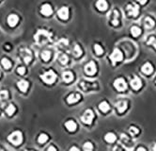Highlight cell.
Masks as SVG:
<instances>
[{"label":"cell","mask_w":156,"mask_h":151,"mask_svg":"<svg viewBox=\"0 0 156 151\" xmlns=\"http://www.w3.org/2000/svg\"><path fill=\"white\" fill-rule=\"evenodd\" d=\"M79 87L81 88L82 91L84 92H90V91H95L99 88V84L97 81L90 80V79H83L79 82Z\"/></svg>","instance_id":"6da1fadb"},{"label":"cell","mask_w":156,"mask_h":151,"mask_svg":"<svg viewBox=\"0 0 156 151\" xmlns=\"http://www.w3.org/2000/svg\"><path fill=\"white\" fill-rule=\"evenodd\" d=\"M35 40L38 44L43 45L51 40V34L48 31H46V30L39 29V31L37 32V34L35 35Z\"/></svg>","instance_id":"7a4b0ae2"},{"label":"cell","mask_w":156,"mask_h":151,"mask_svg":"<svg viewBox=\"0 0 156 151\" xmlns=\"http://www.w3.org/2000/svg\"><path fill=\"white\" fill-rule=\"evenodd\" d=\"M9 141L11 142V144H15V146H18L23 142V135L21 131H14L12 132L11 135H9L8 137Z\"/></svg>","instance_id":"3957f363"},{"label":"cell","mask_w":156,"mask_h":151,"mask_svg":"<svg viewBox=\"0 0 156 151\" xmlns=\"http://www.w3.org/2000/svg\"><path fill=\"white\" fill-rule=\"evenodd\" d=\"M41 78L45 83H47V84H52V83H54L55 80H56L57 76H56V74L54 73V71L50 70V71H47L46 73H44L43 75H41Z\"/></svg>","instance_id":"277c9868"},{"label":"cell","mask_w":156,"mask_h":151,"mask_svg":"<svg viewBox=\"0 0 156 151\" xmlns=\"http://www.w3.org/2000/svg\"><path fill=\"white\" fill-rule=\"evenodd\" d=\"M93 118H94V113H93L92 110H87L84 112V114L82 115L81 120L85 123V124L90 125L91 123H92V121H93Z\"/></svg>","instance_id":"5b68a950"},{"label":"cell","mask_w":156,"mask_h":151,"mask_svg":"<svg viewBox=\"0 0 156 151\" xmlns=\"http://www.w3.org/2000/svg\"><path fill=\"white\" fill-rule=\"evenodd\" d=\"M122 58H123V56H122L121 51L118 48H115L113 53L110 55V60L112 61V63L114 64L116 63H118V61H120L122 60Z\"/></svg>","instance_id":"8992f818"},{"label":"cell","mask_w":156,"mask_h":151,"mask_svg":"<svg viewBox=\"0 0 156 151\" xmlns=\"http://www.w3.org/2000/svg\"><path fill=\"white\" fill-rule=\"evenodd\" d=\"M120 141H121L122 144H123L125 147H127L128 149H131L134 146V142L131 140L126 134L120 135Z\"/></svg>","instance_id":"52a82bcc"},{"label":"cell","mask_w":156,"mask_h":151,"mask_svg":"<svg viewBox=\"0 0 156 151\" xmlns=\"http://www.w3.org/2000/svg\"><path fill=\"white\" fill-rule=\"evenodd\" d=\"M114 86L118 91H124L125 89L127 88L126 82H125L124 79L121 78L116 79V80L114 81Z\"/></svg>","instance_id":"ba28073f"},{"label":"cell","mask_w":156,"mask_h":151,"mask_svg":"<svg viewBox=\"0 0 156 151\" xmlns=\"http://www.w3.org/2000/svg\"><path fill=\"white\" fill-rule=\"evenodd\" d=\"M127 11L129 15L133 17H136L137 15H138V12H139V10H138V6L136 5V4H130L127 6Z\"/></svg>","instance_id":"9c48e42d"},{"label":"cell","mask_w":156,"mask_h":151,"mask_svg":"<svg viewBox=\"0 0 156 151\" xmlns=\"http://www.w3.org/2000/svg\"><path fill=\"white\" fill-rule=\"evenodd\" d=\"M21 55H22L23 60L26 63H29L30 61H31L32 55H31V52H30L29 49H26V48L22 49V51H21Z\"/></svg>","instance_id":"30bf717a"},{"label":"cell","mask_w":156,"mask_h":151,"mask_svg":"<svg viewBox=\"0 0 156 151\" xmlns=\"http://www.w3.org/2000/svg\"><path fill=\"white\" fill-rule=\"evenodd\" d=\"M96 64L93 63V61H90V63H88L87 65L85 66V72L86 74H88V75H94V74L96 73Z\"/></svg>","instance_id":"8fae6325"},{"label":"cell","mask_w":156,"mask_h":151,"mask_svg":"<svg viewBox=\"0 0 156 151\" xmlns=\"http://www.w3.org/2000/svg\"><path fill=\"white\" fill-rule=\"evenodd\" d=\"M57 14H59V16L60 19L67 20V19H68V17H69V10H68V8L62 7L59 11V12H57Z\"/></svg>","instance_id":"7c38bea8"},{"label":"cell","mask_w":156,"mask_h":151,"mask_svg":"<svg viewBox=\"0 0 156 151\" xmlns=\"http://www.w3.org/2000/svg\"><path fill=\"white\" fill-rule=\"evenodd\" d=\"M142 85V82H141V79L137 76H134V78L131 80V86L132 88L134 89V90H138V89L141 87Z\"/></svg>","instance_id":"4fadbf2b"},{"label":"cell","mask_w":156,"mask_h":151,"mask_svg":"<svg viewBox=\"0 0 156 151\" xmlns=\"http://www.w3.org/2000/svg\"><path fill=\"white\" fill-rule=\"evenodd\" d=\"M41 12L45 16H48V15H51L52 12H53V10H52V7L49 4H44L41 6Z\"/></svg>","instance_id":"5bb4252c"},{"label":"cell","mask_w":156,"mask_h":151,"mask_svg":"<svg viewBox=\"0 0 156 151\" xmlns=\"http://www.w3.org/2000/svg\"><path fill=\"white\" fill-rule=\"evenodd\" d=\"M18 21H19V17H18L16 14L9 15V17H8V24L10 25L11 27L16 26V24L18 23Z\"/></svg>","instance_id":"9a60e30c"},{"label":"cell","mask_w":156,"mask_h":151,"mask_svg":"<svg viewBox=\"0 0 156 151\" xmlns=\"http://www.w3.org/2000/svg\"><path fill=\"white\" fill-rule=\"evenodd\" d=\"M80 97L81 96L79 94H75V93L71 94L68 96V98H67V102H68L69 104H73V103L77 102V101L80 99Z\"/></svg>","instance_id":"2e32d148"},{"label":"cell","mask_w":156,"mask_h":151,"mask_svg":"<svg viewBox=\"0 0 156 151\" xmlns=\"http://www.w3.org/2000/svg\"><path fill=\"white\" fill-rule=\"evenodd\" d=\"M111 23L113 26H118L120 24V21H118V17H120V14H118V11L117 10H114L111 14Z\"/></svg>","instance_id":"e0dca14e"},{"label":"cell","mask_w":156,"mask_h":151,"mask_svg":"<svg viewBox=\"0 0 156 151\" xmlns=\"http://www.w3.org/2000/svg\"><path fill=\"white\" fill-rule=\"evenodd\" d=\"M116 108L120 112H123L125 110L127 109V102L126 101H118V102L116 103Z\"/></svg>","instance_id":"ac0fdd59"},{"label":"cell","mask_w":156,"mask_h":151,"mask_svg":"<svg viewBox=\"0 0 156 151\" xmlns=\"http://www.w3.org/2000/svg\"><path fill=\"white\" fill-rule=\"evenodd\" d=\"M141 70L143 73L146 74V75H149V74H151L152 71H153V67H152V65L149 63H147L142 66Z\"/></svg>","instance_id":"d6986e66"},{"label":"cell","mask_w":156,"mask_h":151,"mask_svg":"<svg viewBox=\"0 0 156 151\" xmlns=\"http://www.w3.org/2000/svg\"><path fill=\"white\" fill-rule=\"evenodd\" d=\"M28 82H27L26 80H20L19 82L17 83V86H18V88H19V90L20 91H22V92H26L27 90V88H28Z\"/></svg>","instance_id":"ffe728a7"},{"label":"cell","mask_w":156,"mask_h":151,"mask_svg":"<svg viewBox=\"0 0 156 151\" xmlns=\"http://www.w3.org/2000/svg\"><path fill=\"white\" fill-rule=\"evenodd\" d=\"M62 78L65 82H71L73 79V75L72 72L70 71H66L62 74Z\"/></svg>","instance_id":"44dd1931"},{"label":"cell","mask_w":156,"mask_h":151,"mask_svg":"<svg viewBox=\"0 0 156 151\" xmlns=\"http://www.w3.org/2000/svg\"><path fill=\"white\" fill-rule=\"evenodd\" d=\"M96 7L100 11H105L107 9V3H106L105 0H98L96 3Z\"/></svg>","instance_id":"7402d4cb"},{"label":"cell","mask_w":156,"mask_h":151,"mask_svg":"<svg viewBox=\"0 0 156 151\" xmlns=\"http://www.w3.org/2000/svg\"><path fill=\"white\" fill-rule=\"evenodd\" d=\"M65 126L69 131H74L76 129V123L73 121V120H69V121H67Z\"/></svg>","instance_id":"603a6c76"},{"label":"cell","mask_w":156,"mask_h":151,"mask_svg":"<svg viewBox=\"0 0 156 151\" xmlns=\"http://www.w3.org/2000/svg\"><path fill=\"white\" fill-rule=\"evenodd\" d=\"M105 139L107 143H114L116 139H117V137H116V135L114 133H112V132H108V133L105 135Z\"/></svg>","instance_id":"cb8c5ba5"},{"label":"cell","mask_w":156,"mask_h":151,"mask_svg":"<svg viewBox=\"0 0 156 151\" xmlns=\"http://www.w3.org/2000/svg\"><path fill=\"white\" fill-rule=\"evenodd\" d=\"M109 108H110L109 105L106 101H103V102H101L99 105V109L100 110H102L103 112H107L109 110Z\"/></svg>","instance_id":"d4e9b609"},{"label":"cell","mask_w":156,"mask_h":151,"mask_svg":"<svg viewBox=\"0 0 156 151\" xmlns=\"http://www.w3.org/2000/svg\"><path fill=\"white\" fill-rule=\"evenodd\" d=\"M144 25L147 29H151V27H154V21L151 17H147L144 21Z\"/></svg>","instance_id":"484cf974"},{"label":"cell","mask_w":156,"mask_h":151,"mask_svg":"<svg viewBox=\"0 0 156 151\" xmlns=\"http://www.w3.org/2000/svg\"><path fill=\"white\" fill-rule=\"evenodd\" d=\"M81 54H82L81 47H79L78 45H75L74 47H73V55H74L75 57H79V56H81Z\"/></svg>","instance_id":"4316f807"},{"label":"cell","mask_w":156,"mask_h":151,"mask_svg":"<svg viewBox=\"0 0 156 151\" xmlns=\"http://www.w3.org/2000/svg\"><path fill=\"white\" fill-rule=\"evenodd\" d=\"M1 63H2V65L3 67H4L5 69H10L11 68V61L8 60V59H2V61H1Z\"/></svg>","instance_id":"83f0119b"},{"label":"cell","mask_w":156,"mask_h":151,"mask_svg":"<svg viewBox=\"0 0 156 151\" xmlns=\"http://www.w3.org/2000/svg\"><path fill=\"white\" fill-rule=\"evenodd\" d=\"M50 58H51V52H50V51L45 50V51H43V52L41 53V59H42L43 61H47L50 60Z\"/></svg>","instance_id":"f1b7e54d"},{"label":"cell","mask_w":156,"mask_h":151,"mask_svg":"<svg viewBox=\"0 0 156 151\" xmlns=\"http://www.w3.org/2000/svg\"><path fill=\"white\" fill-rule=\"evenodd\" d=\"M131 32H132V34H133V36H136V37H137L138 35H140V33H141V29H139L138 27H133L132 29H131Z\"/></svg>","instance_id":"f546056e"},{"label":"cell","mask_w":156,"mask_h":151,"mask_svg":"<svg viewBox=\"0 0 156 151\" xmlns=\"http://www.w3.org/2000/svg\"><path fill=\"white\" fill-rule=\"evenodd\" d=\"M6 112H7L8 115H12L15 112V107L12 104L9 105L8 108L6 109Z\"/></svg>","instance_id":"4dcf8cb0"},{"label":"cell","mask_w":156,"mask_h":151,"mask_svg":"<svg viewBox=\"0 0 156 151\" xmlns=\"http://www.w3.org/2000/svg\"><path fill=\"white\" fill-rule=\"evenodd\" d=\"M84 151H92L93 150V144L90 143V142H87V143L84 144L83 146Z\"/></svg>","instance_id":"1f68e13d"},{"label":"cell","mask_w":156,"mask_h":151,"mask_svg":"<svg viewBox=\"0 0 156 151\" xmlns=\"http://www.w3.org/2000/svg\"><path fill=\"white\" fill-rule=\"evenodd\" d=\"M47 140H48V136L46 134H44V133L41 134L39 136V138H38V142L39 144H44Z\"/></svg>","instance_id":"d6a6232c"},{"label":"cell","mask_w":156,"mask_h":151,"mask_svg":"<svg viewBox=\"0 0 156 151\" xmlns=\"http://www.w3.org/2000/svg\"><path fill=\"white\" fill-rule=\"evenodd\" d=\"M59 63H61V64H66L67 63H68V61H69V59H68V57H67V55H65V54H61L60 56H59Z\"/></svg>","instance_id":"836d02e7"},{"label":"cell","mask_w":156,"mask_h":151,"mask_svg":"<svg viewBox=\"0 0 156 151\" xmlns=\"http://www.w3.org/2000/svg\"><path fill=\"white\" fill-rule=\"evenodd\" d=\"M94 51L96 52L97 55H102L103 52V49L100 45L97 44V45H94Z\"/></svg>","instance_id":"e575fe53"},{"label":"cell","mask_w":156,"mask_h":151,"mask_svg":"<svg viewBox=\"0 0 156 151\" xmlns=\"http://www.w3.org/2000/svg\"><path fill=\"white\" fill-rule=\"evenodd\" d=\"M129 131L132 135H137L139 133V129L137 128H136V127H131L129 128Z\"/></svg>","instance_id":"d590c367"},{"label":"cell","mask_w":156,"mask_h":151,"mask_svg":"<svg viewBox=\"0 0 156 151\" xmlns=\"http://www.w3.org/2000/svg\"><path fill=\"white\" fill-rule=\"evenodd\" d=\"M8 95H9L8 91H1L0 92V100L6 99L8 97Z\"/></svg>","instance_id":"8d00e7d4"},{"label":"cell","mask_w":156,"mask_h":151,"mask_svg":"<svg viewBox=\"0 0 156 151\" xmlns=\"http://www.w3.org/2000/svg\"><path fill=\"white\" fill-rule=\"evenodd\" d=\"M148 45H152L154 47V48L156 49V39L154 38L153 36H151V38L149 39V41H148Z\"/></svg>","instance_id":"74e56055"},{"label":"cell","mask_w":156,"mask_h":151,"mask_svg":"<svg viewBox=\"0 0 156 151\" xmlns=\"http://www.w3.org/2000/svg\"><path fill=\"white\" fill-rule=\"evenodd\" d=\"M17 72H18V74H20V75H24V74L26 73V68H24V66L18 67V69H17Z\"/></svg>","instance_id":"f35d334b"},{"label":"cell","mask_w":156,"mask_h":151,"mask_svg":"<svg viewBox=\"0 0 156 151\" xmlns=\"http://www.w3.org/2000/svg\"><path fill=\"white\" fill-rule=\"evenodd\" d=\"M113 151H124V149L121 146H120V144H117V146H115L113 147Z\"/></svg>","instance_id":"ab89813d"},{"label":"cell","mask_w":156,"mask_h":151,"mask_svg":"<svg viewBox=\"0 0 156 151\" xmlns=\"http://www.w3.org/2000/svg\"><path fill=\"white\" fill-rule=\"evenodd\" d=\"M48 151H57V148L54 146H50L48 147Z\"/></svg>","instance_id":"60d3db41"},{"label":"cell","mask_w":156,"mask_h":151,"mask_svg":"<svg viewBox=\"0 0 156 151\" xmlns=\"http://www.w3.org/2000/svg\"><path fill=\"white\" fill-rule=\"evenodd\" d=\"M70 151H80L76 146H72L71 149H70Z\"/></svg>","instance_id":"b9f144b4"},{"label":"cell","mask_w":156,"mask_h":151,"mask_svg":"<svg viewBox=\"0 0 156 151\" xmlns=\"http://www.w3.org/2000/svg\"><path fill=\"white\" fill-rule=\"evenodd\" d=\"M137 2H139L140 4H145V3L147 2V0H137Z\"/></svg>","instance_id":"7bdbcfd3"},{"label":"cell","mask_w":156,"mask_h":151,"mask_svg":"<svg viewBox=\"0 0 156 151\" xmlns=\"http://www.w3.org/2000/svg\"><path fill=\"white\" fill-rule=\"evenodd\" d=\"M136 151H146V149L144 148V147L140 146V147H138V148H137V150H136Z\"/></svg>","instance_id":"ee69618b"},{"label":"cell","mask_w":156,"mask_h":151,"mask_svg":"<svg viewBox=\"0 0 156 151\" xmlns=\"http://www.w3.org/2000/svg\"><path fill=\"white\" fill-rule=\"evenodd\" d=\"M152 151H156V144H153V146H152Z\"/></svg>","instance_id":"f6af8a7d"},{"label":"cell","mask_w":156,"mask_h":151,"mask_svg":"<svg viewBox=\"0 0 156 151\" xmlns=\"http://www.w3.org/2000/svg\"><path fill=\"white\" fill-rule=\"evenodd\" d=\"M0 151H3V150H2V149H1V148H0Z\"/></svg>","instance_id":"bcb514c9"}]
</instances>
